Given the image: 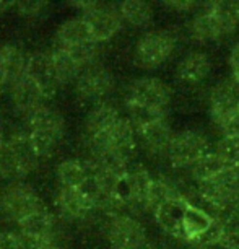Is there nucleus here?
Here are the masks:
<instances>
[{"mask_svg":"<svg viewBox=\"0 0 239 249\" xmlns=\"http://www.w3.org/2000/svg\"><path fill=\"white\" fill-rule=\"evenodd\" d=\"M39 210H44L39 196L28 184L17 182V184L8 186L0 194V212L8 220L21 222L23 218L30 217Z\"/></svg>","mask_w":239,"mask_h":249,"instance_id":"obj_4","label":"nucleus"},{"mask_svg":"<svg viewBox=\"0 0 239 249\" xmlns=\"http://www.w3.org/2000/svg\"><path fill=\"white\" fill-rule=\"evenodd\" d=\"M41 249H60V248H59L57 244H55L54 241H48V243H46L44 246L41 248Z\"/></svg>","mask_w":239,"mask_h":249,"instance_id":"obj_42","label":"nucleus"},{"mask_svg":"<svg viewBox=\"0 0 239 249\" xmlns=\"http://www.w3.org/2000/svg\"><path fill=\"white\" fill-rule=\"evenodd\" d=\"M119 12L122 20L135 28L147 26L153 18V8L147 2H138V0H129L119 5Z\"/></svg>","mask_w":239,"mask_h":249,"instance_id":"obj_29","label":"nucleus"},{"mask_svg":"<svg viewBox=\"0 0 239 249\" xmlns=\"http://www.w3.org/2000/svg\"><path fill=\"white\" fill-rule=\"evenodd\" d=\"M55 41H57L59 48H78V46L96 43L91 36L90 26L83 20V17L72 18V20L65 21L64 25H60L57 35H55Z\"/></svg>","mask_w":239,"mask_h":249,"instance_id":"obj_16","label":"nucleus"},{"mask_svg":"<svg viewBox=\"0 0 239 249\" xmlns=\"http://www.w3.org/2000/svg\"><path fill=\"white\" fill-rule=\"evenodd\" d=\"M88 143L93 158L116 155L129 161L135 153V127L127 117H120L106 132L88 139Z\"/></svg>","mask_w":239,"mask_h":249,"instance_id":"obj_1","label":"nucleus"},{"mask_svg":"<svg viewBox=\"0 0 239 249\" xmlns=\"http://www.w3.org/2000/svg\"><path fill=\"white\" fill-rule=\"evenodd\" d=\"M119 119H120V116L114 106L107 105V103L96 105L88 112L86 121H85V130H86L88 139L95 137V135L101 132H106V130L111 129Z\"/></svg>","mask_w":239,"mask_h":249,"instance_id":"obj_20","label":"nucleus"},{"mask_svg":"<svg viewBox=\"0 0 239 249\" xmlns=\"http://www.w3.org/2000/svg\"><path fill=\"white\" fill-rule=\"evenodd\" d=\"M54 225L55 223L52 215L46 212V210H39V212L33 213L30 217L23 218L21 222H18L20 233L37 239H46V241H52Z\"/></svg>","mask_w":239,"mask_h":249,"instance_id":"obj_22","label":"nucleus"},{"mask_svg":"<svg viewBox=\"0 0 239 249\" xmlns=\"http://www.w3.org/2000/svg\"><path fill=\"white\" fill-rule=\"evenodd\" d=\"M0 59H2L3 72H5L7 87L12 88L23 77H26L28 59L23 54V51L18 49L17 46H3V48H0Z\"/></svg>","mask_w":239,"mask_h":249,"instance_id":"obj_19","label":"nucleus"},{"mask_svg":"<svg viewBox=\"0 0 239 249\" xmlns=\"http://www.w3.org/2000/svg\"><path fill=\"white\" fill-rule=\"evenodd\" d=\"M226 168L228 166L217 153L208 152V153H205L202 158L197 160L189 168V175L197 184H204V182H208V181H212L213 178H217L220 173L224 171Z\"/></svg>","mask_w":239,"mask_h":249,"instance_id":"obj_24","label":"nucleus"},{"mask_svg":"<svg viewBox=\"0 0 239 249\" xmlns=\"http://www.w3.org/2000/svg\"><path fill=\"white\" fill-rule=\"evenodd\" d=\"M55 205L62 217L68 220L85 218L95 207L86 199L80 189H68V187H60V191L55 196Z\"/></svg>","mask_w":239,"mask_h":249,"instance_id":"obj_13","label":"nucleus"},{"mask_svg":"<svg viewBox=\"0 0 239 249\" xmlns=\"http://www.w3.org/2000/svg\"><path fill=\"white\" fill-rule=\"evenodd\" d=\"M174 48L176 39L170 31H150L138 39L134 60L142 69H158L171 57Z\"/></svg>","mask_w":239,"mask_h":249,"instance_id":"obj_3","label":"nucleus"},{"mask_svg":"<svg viewBox=\"0 0 239 249\" xmlns=\"http://www.w3.org/2000/svg\"><path fill=\"white\" fill-rule=\"evenodd\" d=\"M49 3L46 2H21V3H17V8L21 15L25 17H37L43 13L44 8H48Z\"/></svg>","mask_w":239,"mask_h":249,"instance_id":"obj_35","label":"nucleus"},{"mask_svg":"<svg viewBox=\"0 0 239 249\" xmlns=\"http://www.w3.org/2000/svg\"><path fill=\"white\" fill-rule=\"evenodd\" d=\"M138 134H140V139H142V143L145 145V148H147L150 153L165 155V157H166L168 148H170L171 140L174 137L166 117L145 125V127L138 130Z\"/></svg>","mask_w":239,"mask_h":249,"instance_id":"obj_14","label":"nucleus"},{"mask_svg":"<svg viewBox=\"0 0 239 249\" xmlns=\"http://www.w3.org/2000/svg\"><path fill=\"white\" fill-rule=\"evenodd\" d=\"M75 7L83 8V20L88 23L91 36L96 43H104L111 39L122 25L119 8L111 3L101 2H88V3H75Z\"/></svg>","mask_w":239,"mask_h":249,"instance_id":"obj_5","label":"nucleus"},{"mask_svg":"<svg viewBox=\"0 0 239 249\" xmlns=\"http://www.w3.org/2000/svg\"><path fill=\"white\" fill-rule=\"evenodd\" d=\"M26 75L39 87L44 98H52L62 85L52 54L48 53H36L28 59Z\"/></svg>","mask_w":239,"mask_h":249,"instance_id":"obj_10","label":"nucleus"},{"mask_svg":"<svg viewBox=\"0 0 239 249\" xmlns=\"http://www.w3.org/2000/svg\"><path fill=\"white\" fill-rule=\"evenodd\" d=\"M8 143L13 148V152L17 153L18 160H20L23 170L26 175H30L31 171H34L39 164V155L33 147V142L30 139V135L26 134H15L8 139Z\"/></svg>","mask_w":239,"mask_h":249,"instance_id":"obj_28","label":"nucleus"},{"mask_svg":"<svg viewBox=\"0 0 239 249\" xmlns=\"http://www.w3.org/2000/svg\"><path fill=\"white\" fill-rule=\"evenodd\" d=\"M152 184L153 178L148 175L147 170H143V168L129 170L127 175L117 184L114 199L122 205V209L127 207L130 210H147Z\"/></svg>","mask_w":239,"mask_h":249,"instance_id":"obj_7","label":"nucleus"},{"mask_svg":"<svg viewBox=\"0 0 239 249\" xmlns=\"http://www.w3.org/2000/svg\"><path fill=\"white\" fill-rule=\"evenodd\" d=\"M210 12L217 18L223 36L231 35L239 26V0H223V2H213L208 5Z\"/></svg>","mask_w":239,"mask_h":249,"instance_id":"obj_27","label":"nucleus"},{"mask_svg":"<svg viewBox=\"0 0 239 249\" xmlns=\"http://www.w3.org/2000/svg\"><path fill=\"white\" fill-rule=\"evenodd\" d=\"M106 236L112 249H142L147 243L143 225L129 213L111 215Z\"/></svg>","mask_w":239,"mask_h":249,"instance_id":"obj_8","label":"nucleus"},{"mask_svg":"<svg viewBox=\"0 0 239 249\" xmlns=\"http://www.w3.org/2000/svg\"><path fill=\"white\" fill-rule=\"evenodd\" d=\"M51 54H52L54 64H55V67H57L60 82L62 83L73 82L75 78L78 80L80 75L83 73V69L72 59V55L68 54L67 49L59 48L57 46V48H55Z\"/></svg>","mask_w":239,"mask_h":249,"instance_id":"obj_31","label":"nucleus"},{"mask_svg":"<svg viewBox=\"0 0 239 249\" xmlns=\"http://www.w3.org/2000/svg\"><path fill=\"white\" fill-rule=\"evenodd\" d=\"M172 199H184V192H182L181 187L171 178L159 176L156 179H153L152 189H150V196H148L147 210H152L154 213L163 204H166L168 200Z\"/></svg>","mask_w":239,"mask_h":249,"instance_id":"obj_21","label":"nucleus"},{"mask_svg":"<svg viewBox=\"0 0 239 249\" xmlns=\"http://www.w3.org/2000/svg\"><path fill=\"white\" fill-rule=\"evenodd\" d=\"M114 88V77L101 65H91L77 80V93L85 101H96Z\"/></svg>","mask_w":239,"mask_h":249,"instance_id":"obj_11","label":"nucleus"},{"mask_svg":"<svg viewBox=\"0 0 239 249\" xmlns=\"http://www.w3.org/2000/svg\"><path fill=\"white\" fill-rule=\"evenodd\" d=\"M0 176L7 181H20L26 176L17 153L13 152L8 140H2L0 143Z\"/></svg>","mask_w":239,"mask_h":249,"instance_id":"obj_30","label":"nucleus"},{"mask_svg":"<svg viewBox=\"0 0 239 249\" xmlns=\"http://www.w3.org/2000/svg\"><path fill=\"white\" fill-rule=\"evenodd\" d=\"M208 106L212 121L220 127L239 111V83L234 78L218 83L210 93Z\"/></svg>","mask_w":239,"mask_h":249,"instance_id":"obj_9","label":"nucleus"},{"mask_svg":"<svg viewBox=\"0 0 239 249\" xmlns=\"http://www.w3.org/2000/svg\"><path fill=\"white\" fill-rule=\"evenodd\" d=\"M170 8H174V10H182V12H189L192 8L195 7H200V3H195V2H170L166 3Z\"/></svg>","mask_w":239,"mask_h":249,"instance_id":"obj_39","label":"nucleus"},{"mask_svg":"<svg viewBox=\"0 0 239 249\" xmlns=\"http://www.w3.org/2000/svg\"><path fill=\"white\" fill-rule=\"evenodd\" d=\"M2 140H3V139H2V137H0V143H2Z\"/></svg>","mask_w":239,"mask_h":249,"instance_id":"obj_45","label":"nucleus"},{"mask_svg":"<svg viewBox=\"0 0 239 249\" xmlns=\"http://www.w3.org/2000/svg\"><path fill=\"white\" fill-rule=\"evenodd\" d=\"M18 236H20V249H41L48 243L46 239H37L23 233H18Z\"/></svg>","mask_w":239,"mask_h":249,"instance_id":"obj_38","label":"nucleus"},{"mask_svg":"<svg viewBox=\"0 0 239 249\" xmlns=\"http://www.w3.org/2000/svg\"><path fill=\"white\" fill-rule=\"evenodd\" d=\"M10 7H12V3H2V2H0V15H2L5 10H8Z\"/></svg>","mask_w":239,"mask_h":249,"instance_id":"obj_43","label":"nucleus"},{"mask_svg":"<svg viewBox=\"0 0 239 249\" xmlns=\"http://www.w3.org/2000/svg\"><path fill=\"white\" fill-rule=\"evenodd\" d=\"M212 62L204 53H190L177 64V78L186 85H199L208 77Z\"/></svg>","mask_w":239,"mask_h":249,"instance_id":"obj_15","label":"nucleus"},{"mask_svg":"<svg viewBox=\"0 0 239 249\" xmlns=\"http://www.w3.org/2000/svg\"><path fill=\"white\" fill-rule=\"evenodd\" d=\"M229 65H231L233 73L239 72V43L231 49V54H229Z\"/></svg>","mask_w":239,"mask_h":249,"instance_id":"obj_40","label":"nucleus"},{"mask_svg":"<svg viewBox=\"0 0 239 249\" xmlns=\"http://www.w3.org/2000/svg\"><path fill=\"white\" fill-rule=\"evenodd\" d=\"M208 152V140L202 132L182 130L179 134H174L166 152V158L174 168H190L197 160Z\"/></svg>","mask_w":239,"mask_h":249,"instance_id":"obj_6","label":"nucleus"},{"mask_svg":"<svg viewBox=\"0 0 239 249\" xmlns=\"http://www.w3.org/2000/svg\"><path fill=\"white\" fill-rule=\"evenodd\" d=\"M30 139H31V142H33V147H34L37 155H39V158L52 157L54 152L59 147V143H60V140L52 137V135L34 132V130H31V132H30Z\"/></svg>","mask_w":239,"mask_h":249,"instance_id":"obj_34","label":"nucleus"},{"mask_svg":"<svg viewBox=\"0 0 239 249\" xmlns=\"http://www.w3.org/2000/svg\"><path fill=\"white\" fill-rule=\"evenodd\" d=\"M186 199H172L163 204L154 212L156 223L163 228V231L171 234L172 238L182 239L184 241V233H182V222H184V215L187 209Z\"/></svg>","mask_w":239,"mask_h":249,"instance_id":"obj_12","label":"nucleus"},{"mask_svg":"<svg viewBox=\"0 0 239 249\" xmlns=\"http://www.w3.org/2000/svg\"><path fill=\"white\" fill-rule=\"evenodd\" d=\"M88 176H90L88 163H82L78 160H65L57 166V179L62 187L78 189Z\"/></svg>","mask_w":239,"mask_h":249,"instance_id":"obj_26","label":"nucleus"},{"mask_svg":"<svg viewBox=\"0 0 239 249\" xmlns=\"http://www.w3.org/2000/svg\"><path fill=\"white\" fill-rule=\"evenodd\" d=\"M30 127L34 132L48 134L62 140L65 134V121L59 111L49 106H41L39 109L30 114Z\"/></svg>","mask_w":239,"mask_h":249,"instance_id":"obj_18","label":"nucleus"},{"mask_svg":"<svg viewBox=\"0 0 239 249\" xmlns=\"http://www.w3.org/2000/svg\"><path fill=\"white\" fill-rule=\"evenodd\" d=\"M224 234H226L224 222H222V220H215V222L212 223V227H210L204 234H200V236H197L195 239H192V241L186 243V244H189V246L194 248V249L218 248L220 244L223 243Z\"/></svg>","mask_w":239,"mask_h":249,"instance_id":"obj_32","label":"nucleus"},{"mask_svg":"<svg viewBox=\"0 0 239 249\" xmlns=\"http://www.w3.org/2000/svg\"><path fill=\"white\" fill-rule=\"evenodd\" d=\"M0 249H20V236H18V233L0 231Z\"/></svg>","mask_w":239,"mask_h":249,"instance_id":"obj_37","label":"nucleus"},{"mask_svg":"<svg viewBox=\"0 0 239 249\" xmlns=\"http://www.w3.org/2000/svg\"><path fill=\"white\" fill-rule=\"evenodd\" d=\"M189 204V202H187ZM217 218L210 217L207 212L202 209H197L194 205H187L184 222H182V233H184V243H189L197 236L204 234L207 230L212 227V223Z\"/></svg>","mask_w":239,"mask_h":249,"instance_id":"obj_25","label":"nucleus"},{"mask_svg":"<svg viewBox=\"0 0 239 249\" xmlns=\"http://www.w3.org/2000/svg\"><path fill=\"white\" fill-rule=\"evenodd\" d=\"M208 5L210 3H207V10L200 12L199 15L194 17V20L190 21V26H189L190 36L194 37L195 41H200V43L215 41V39L223 37L222 28H220L217 18L213 17V13L210 12Z\"/></svg>","mask_w":239,"mask_h":249,"instance_id":"obj_23","label":"nucleus"},{"mask_svg":"<svg viewBox=\"0 0 239 249\" xmlns=\"http://www.w3.org/2000/svg\"><path fill=\"white\" fill-rule=\"evenodd\" d=\"M223 137H231V139H239V111L236 114H233L228 121H224L220 125Z\"/></svg>","mask_w":239,"mask_h":249,"instance_id":"obj_36","label":"nucleus"},{"mask_svg":"<svg viewBox=\"0 0 239 249\" xmlns=\"http://www.w3.org/2000/svg\"><path fill=\"white\" fill-rule=\"evenodd\" d=\"M229 168H239V139L223 137L213 150Z\"/></svg>","mask_w":239,"mask_h":249,"instance_id":"obj_33","label":"nucleus"},{"mask_svg":"<svg viewBox=\"0 0 239 249\" xmlns=\"http://www.w3.org/2000/svg\"><path fill=\"white\" fill-rule=\"evenodd\" d=\"M3 87H7V80H5V72H3L2 59H0V90H2Z\"/></svg>","mask_w":239,"mask_h":249,"instance_id":"obj_41","label":"nucleus"},{"mask_svg":"<svg viewBox=\"0 0 239 249\" xmlns=\"http://www.w3.org/2000/svg\"><path fill=\"white\" fill-rule=\"evenodd\" d=\"M171 101V88L163 80L142 77L134 80L125 91V105L142 106L147 109L165 112Z\"/></svg>","mask_w":239,"mask_h":249,"instance_id":"obj_2","label":"nucleus"},{"mask_svg":"<svg viewBox=\"0 0 239 249\" xmlns=\"http://www.w3.org/2000/svg\"><path fill=\"white\" fill-rule=\"evenodd\" d=\"M12 100L18 111L31 114L43 106L44 95L39 90V87L26 75L12 87Z\"/></svg>","mask_w":239,"mask_h":249,"instance_id":"obj_17","label":"nucleus"},{"mask_svg":"<svg viewBox=\"0 0 239 249\" xmlns=\"http://www.w3.org/2000/svg\"><path fill=\"white\" fill-rule=\"evenodd\" d=\"M233 78L236 80V82L239 83V72H236V73H233Z\"/></svg>","mask_w":239,"mask_h":249,"instance_id":"obj_44","label":"nucleus"}]
</instances>
